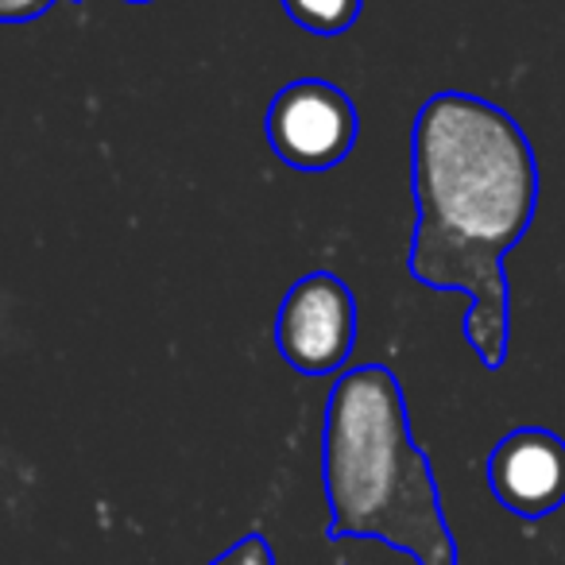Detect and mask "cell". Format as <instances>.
Wrapping results in <instances>:
<instances>
[{"instance_id": "1", "label": "cell", "mask_w": 565, "mask_h": 565, "mask_svg": "<svg viewBox=\"0 0 565 565\" xmlns=\"http://www.w3.org/2000/svg\"><path fill=\"white\" fill-rule=\"evenodd\" d=\"M539 159L508 109L465 89L426 97L411 125L407 271L426 291L465 295V341L488 372L508 364L511 287L503 259L531 233Z\"/></svg>"}, {"instance_id": "2", "label": "cell", "mask_w": 565, "mask_h": 565, "mask_svg": "<svg viewBox=\"0 0 565 565\" xmlns=\"http://www.w3.org/2000/svg\"><path fill=\"white\" fill-rule=\"evenodd\" d=\"M322 488L330 542H384L418 565H461L434 465L411 434L407 395L387 364H353L330 387Z\"/></svg>"}, {"instance_id": "3", "label": "cell", "mask_w": 565, "mask_h": 565, "mask_svg": "<svg viewBox=\"0 0 565 565\" xmlns=\"http://www.w3.org/2000/svg\"><path fill=\"white\" fill-rule=\"evenodd\" d=\"M264 136L275 159L295 171L318 174L345 163L361 136V117L353 97L338 82L299 78L271 97L264 113Z\"/></svg>"}, {"instance_id": "4", "label": "cell", "mask_w": 565, "mask_h": 565, "mask_svg": "<svg viewBox=\"0 0 565 565\" xmlns=\"http://www.w3.org/2000/svg\"><path fill=\"white\" fill-rule=\"evenodd\" d=\"M356 345V299L333 271H307L282 295L275 315V349L299 376H333Z\"/></svg>"}, {"instance_id": "5", "label": "cell", "mask_w": 565, "mask_h": 565, "mask_svg": "<svg viewBox=\"0 0 565 565\" xmlns=\"http://www.w3.org/2000/svg\"><path fill=\"white\" fill-rule=\"evenodd\" d=\"M488 488L511 515L546 519L565 508V438L546 426H519L488 454Z\"/></svg>"}, {"instance_id": "6", "label": "cell", "mask_w": 565, "mask_h": 565, "mask_svg": "<svg viewBox=\"0 0 565 565\" xmlns=\"http://www.w3.org/2000/svg\"><path fill=\"white\" fill-rule=\"evenodd\" d=\"M364 0H282V12L295 28L318 35V40H338L361 20Z\"/></svg>"}, {"instance_id": "7", "label": "cell", "mask_w": 565, "mask_h": 565, "mask_svg": "<svg viewBox=\"0 0 565 565\" xmlns=\"http://www.w3.org/2000/svg\"><path fill=\"white\" fill-rule=\"evenodd\" d=\"M210 565H275V550L264 534L252 531V534H244V539H236L225 554L213 557Z\"/></svg>"}, {"instance_id": "8", "label": "cell", "mask_w": 565, "mask_h": 565, "mask_svg": "<svg viewBox=\"0 0 565 565\" xmlns=\"http://www.w3.org/2000/svg\"><path fill=\"white\" fill-rule=\"evenodd\" d=\"M63 0H0V24H32Z\"/></svg>"}, {"instance_id": "9", "label": "cell", "mask_w": 565, "mask_h": 565, "mask_svg": "<svg viewBox=\"0 0 565 565\" xmlns=\"http://www.w3.org/2000/svg\"><path fill=\"white\" fill-rule=\"evenodd\" d=\"M125 4H151V0H125Z\"/></svg>"}]
</instances>
